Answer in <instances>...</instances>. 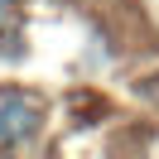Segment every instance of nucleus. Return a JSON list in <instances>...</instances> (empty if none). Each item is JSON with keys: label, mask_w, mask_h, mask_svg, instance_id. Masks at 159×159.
I'll return each instance as SVG.
<instances>
[{"label": "nucleus", "mask_w": 159, "mask_h": 159, "mask_svg": "<svg viewBox=\"0 0 159 159\" xmlns=\"http://www.w3.org/2000/svg\"><path fill=\"white\" fill-rule=\"evenodd\" d=\"M39 125H43V106L29 97V92H20V87L0 92V145H5V149L34 140Z\"/></svg>", "instance_id": "f257e3e1"}, {"label": "nucleus", "mask_w": 159, "mask_h": 159, "mask_svg": "<svg viewBox=\"0 0 159 159\" xmlns=\"http://www.w3.org/2000/svg\"><path fill=\"white\" fill-rule=\"evenodd\" d=\"M15 20H20V5H15V0H0V34L10 29Z\"/></svg>", "instance_id": "f03ea898"}]
</instances>
